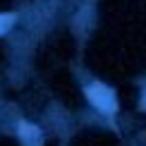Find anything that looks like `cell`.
<instances>
[{"label": "cell", "mask_w": 146, "mask_h": 146, "mask_svg": "<svg viewBox=\"0 0 146 146\" xmlns=\"http://www.w3.org/2000/svg\"><path fill=\"white\" fill-rule=\"evenodd\" d=\"M141 108H144V110H146V96H144V101H141Z\"/></svg>", "instance_id": "obj_4"}, {"label": "cell", "mask_w": 146, "mask_h": 146, "mask_svg": "<svg viewBox=\"0 0 146 146\" xmlns=\"http://www.w3.org/2000/svg\"><path fill=\"white\" fill-rule=\"evenodd\" d=\"M15 22V15H0V34H5Z\"/></svg>", "instance_id": "obj_3"}, {"label": "cell", "mask_w": 146, "mask_h": 146, "mask_svg": "<svg viewBox=\"0 0 146 146\" xmlns=\"http://www.w3.org/2000/svg\"><path fill=\"white\" fill-rule=\"evenodd\" d=\"M19 137H22L27 144H38L41 132H38V127H34V125H29V122H22V125H19Z\"/></svg>", "instance_id": "obj_2"}, {"label": "cell", "mask_w": 146, "mask_h": 146, "mask_svg": "<svg viewBox=\"0 0 146 146\" xmlns=\"http://www.w3.org/2000/svg\"><path fill=\"white\" fill-rule=\"evenodd\" d=\"M86 98L94 103L98 110H103V113H115V110H117L115 94L108 86H103V84H94V86H89L86 89Z\"/></svg>", "instance_id": "obj_1"}]
</instances>
